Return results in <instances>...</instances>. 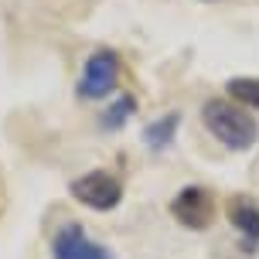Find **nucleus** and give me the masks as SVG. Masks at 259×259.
Wrapping results in <instances>:
<instances>
[{
  "instance_id": "obj_1",
  "label": "nucleus",
  "mask_w": 259,
  "mask_h": 259,
  "mask_svg": "<svg viewBox=\"0 0 259 259\" xmlns=\"http://www.w3.org/2000/svg\"><path fill=\"white\" fill-rule=\"evenodd\" d=\"M201 123L222 147H229L235 154L256 147L259 140V123L246 113V106L229 103V99H208L201 106Z\"/></svg>"
},
{
  "instance_id": "obj_2",
  "label": "nucleus",
  "mask_w": 259,
  "mask_h": 259,
  "mask_svg": "<svg viewBox=\"0 0 259 259\" xmlns=\"http://www.w3.org/2000/svg\"><path fill=\"white\" fill-rule=\"evenodd\" d=\"M68 191L78 205L92 208V211H113V208L123 201V184H119L116 174L109 170H89L68 184Z\"/></svg>"
},
{
  "instance_id": "obj_3",
  "label": "nucleus",
  "mask_w": 259,
  "mask_h": 259,
  "mask_svg": "<svg viewBox=\"0 0 259 259\" xmlns=\"http://www.w3.org/2000/svg\"><path fill=\"white\" fill-rule=\"evenodd\" d=\"M119 82V55L109 52V48H99V52L89 55V62L82 68V78H78V99H106L109 92L116 89Z\"/></svg>"
},
{
  "instance_id": "obj_4",
  "label": "nucleus",
  "mask_w": 259,
  "mask_h": 259,
  "mask_svg": "<svg viewBox=\"0 0 259 259\" xmlns=\"http://www.w3.org/2000/svg\"><path fill=\"white\" fill-rule=\"evenodd\" d=\"M170 215L181 222L184 229L201 232L215 222V194L205 184H184L181 191L170 198Z\"/></svg>"
},
{
  "instance_id": "obj_5",
  "label": "nucleus",
  "mask_w": 259,
  "mask_h": 259,
  "mask_svg": "<svg viewBox=\"0 0 259 259\" xmlns=\"http://www.w3.org/2000/svg\"><path fill=\"white\" fill-rule=\"evenodd\" d=\"M225 219L239 232V249L252 256L259 249V205L246 194H232L225 201Z\"/></svg>"
},
{
  "instance_id": "obj_6",
  "label": "nucleus",
  "mask_w": 259,
  "mask_h": 259,
  "mask_svg": "<svg viewBox=\"0 0 259 259\" xmlns=\"http://www.w3.org/2000/svg\"><path fill=\"white\" fill-rule=\"evenodd\" d=\"M52 256L55 259H113V252L99 246L82 225H65L52 239Z\"/></svg>"
},
{
  "instance_id": "obj_7",
  "label": "nucleus",
  "mask_w": 259,
  "mask_h": 259,
  "mask_svg": "<svg viewBox=\"0 0 259 259\" xmlns=\"http://www.w3.org/2000/svg\"><path fill=\"white\" fill-rule=\"evenodd\" d=\"M178 126H181V113H167V116H157L154 123H147L143 126V147L147 150H154V154H160V150H167L170 143H174V137H178Z\"/></svg>"
},
{
  "instance_id": "obj_8",
  "label": "nucleus",
  "mask_w": 259,
  "mask_h": 259,
  "mask_svg": "<svg viewBox=\"0 0 259 259\" xmlns=\"http://www.w3.org/2000/svg\"><path fill=\"white\" fill-rule=\"evenodd\" d=\"M225 92L232 96V103L246 106V109H259V78H229Z\"/></svg>"
},
{
  "instance_id": "obj_9",
  "label": "nucleus",
  "mask_w": 259,
  "mask_h": 259,
  "mask_svg": "<svg viewBox=\"0 0 259 259\" xmlns=\"http://www.w3.org/2000/svg\"><path fill=\"white\" fill-rule=\"evenodd\" d=\"M133 109H137V99H133L130 92H123L116 103H113V106H109V109L103 113L99 126H103V130H123V123L133 116Z\"/></svg>"
}]
</instances>
